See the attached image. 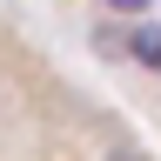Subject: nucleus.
Instances as JSON below:
<instances>
[{"label":"nucleus","mask_w":161,"mask_h":161,"mask_svg":"<svg viewBox=\"0 0 161 161\" xmlns=\"http://www.w3.org/2000/svg\"><path fill=\"white\" fill-rule=\"evenodd\" d=\"M128 54L148 60V67H161V27H134V34H128Z\"/></svg>","instance_id":"1"},{"label":"nucleus","mask_w":161,"mask_h":161,"mask_svg":"<svg viewBox=\"0 0 161 161\" xmlns=\"http://www.w3.org/2000/svg\"><path fill=\"white\" fill-rule=\"evenodd\" d=\"M108 7H114V14H148L154 0H108Z\"/></svg>","instance_id":"2"}]
</instances>
